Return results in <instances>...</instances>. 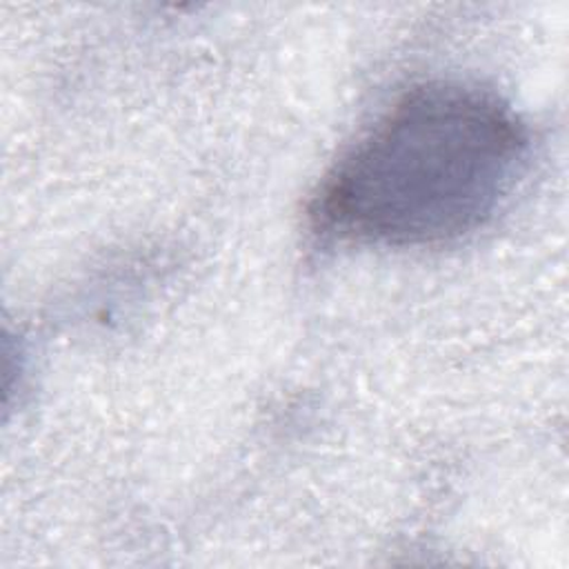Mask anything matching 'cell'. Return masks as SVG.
Segmentation results:
<instances>
[{
    "instance_id": "cell-1",
    "label": "cell",
    "mask_w": 569,
    "mask_h": 569,
    "mask_svg": "<svg viewBox=\"0 0 569 569\" xmlns=\"http://www.w3.org/2000/svg\"><path fill=\"white\" fill-rule=\"evenodd\" d=\"M527 153V127L493 91L427 82L396 100L336 162L311 218L320 231L353 242H447L500 209Z\"/></svg>"
}]
</instances>
